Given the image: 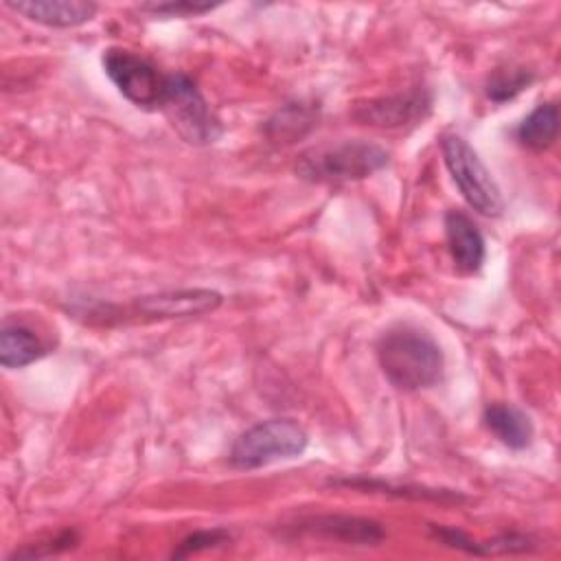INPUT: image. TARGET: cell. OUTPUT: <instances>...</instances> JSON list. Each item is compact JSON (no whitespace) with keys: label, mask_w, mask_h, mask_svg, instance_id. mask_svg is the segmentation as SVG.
Returning a JSON list of instances; mask_svg holds the SVG:
<instances>
[{"label":"cell","mask_w":561,"mask_h":561,"mask_svg":"<svg viewBox=\"0 0 561 561\" xmlns=\"http://www.w3.org/2000/svg\"><path fill=\"white\" fill-rule=\"evenodd\" d=\"M377 359L386 379L408 392L434 386L445 366L438 342L410 324L392 327L379 337Z\"/></svg>","instance_id":"6da1fadb"},{"label":"cell","mask_w":561,"mask_h":561,"mask_svg":"<svg viewBox=\"0 0 561 561\" xmlns=\"http://www.w3.org/2000/svg\"><path fill=\"white\" fill-rule=\"evenodd\" d=\"M388 164V151L368 140H342L305 151L296 162V175L316 184L364 180Z\"/></svg>","instance_id":"7a4b0ae2"},{"label":"cell","mask_w":561,"mask_h":561,"mask_svg":"<svg viewBox=\"0 0 561 561\" xmlns=\"http://www.w3.org/2000/svg\"><path fill=\"white\" fill-rule=\"evenodd\" d=\"M440 153L465 202L484 217H500L504 197L478 151L462 136L445 134L440 138Z\"/></svg>","instance_id":"3957f363"},{"label":"cell","mask_w":561,"mask_h":561,"mask_svg":"<svg viewBox=\"0 0 561 561\" xmlns=\"http://www.w3.org/2000/svg\"><path fill=\"white\" fill-rule=\"evenodd\" d=\"M307 449V432L294 419L259 421L237 436L228 460L237 469H259L296 458Z\"/></svg>","instance_id":"277c9868"},{"label":"cell","mask_w":561,"mask_h":561,"mask_svg":"<svg viewBox=\"0 0 561 561\" xmlns=\"http://www.w3.org/2000/svg\"><path fill=\"white\" fill-rule=\"evenodd\" d=\"M160 110L167 114L173 129L191 145H213L224 131L210 105L184 72L167 75Z\"/></svg>","instance_id":"5b68a950"},{"label":"cell","mask_w":561,"mask_h":561,"mask_svg":"<svg viewBox=\"0 0 561 561\" xmlns=\"http://www.w3.org/2000/svg\"><path fill=\"white\" fill-rule=\"evenodd\" d=\"M101 64L116 90L138 107H158L164 96L167 75H162L149 59L121 48L110 46L101 55Z\"/></svg>","instance_id":"8992f818"},{"label":"cell","mask_w":561,"mask_h":561,"mask_svg":"<svg viewBox=\"0 0 561 561\" xmlns=\"http://www.w3.org/2000/svg\"><path fill=\"white\" fill-rule=\"evenodd\" d=\"M432 110V94L425 88H414L408 92L370 99L353 107V118L362 125L399 129L405 125H416L425 121Z\"/></svg>","instance_id":"52a82bcc"},{"label":"cell","mask_w":561,"mask_h":561,"mask_svg":"<svg viewBox=\"0 0 561 561\" xmlns=\"http://www.w3.org/2000/svg\"><path fill=\"white\" fill-rule=\"evenodd\" d=\"M221 300V294L215 289H178L142 296L134 302V311L149 320L195 318L215 311Z\"/></svg>","instance_id":"ba28073f"},{"label":"cell","mask_w":561,"mask_h":561,"mask_svg":"<svg viewBox=\"0 0 561 561\" xmlns=\"http://www.w3.org/2000/svg\"><path fill=\"white\" fill-rule=\"evenodd\" d=\"M4 7L48 28H75L90 22L96 13V4L83 0H7Z\"/></svg>","instance_id":"9c48e42d"},{"label":"cell","mask_w":561,"mask_h":561,"mask_svg":"<svg viewBox=\"0 0 561 561\" xmlns=\"http://www.w3.org/2000/svg\"><path fill=\"white\" fill-rule=\"evenodd\" d=\"M298 530L307 535H318L333 541L355 543V546H375L383 539L381 524L362 517L348 515H316L298 522Z\"/></svg>","instance_id":"30bf717a"},{"label":"cell","mask_w":561,"mask_h":561,"mask_svg":"<svg viewBox=\"0 0 561 561\" xmlns=\"http://www.w3.org/2000/svg\"><path fill=\"white\" fill-rule=\"evenodd\" d=\"M445 239L449 254L460 272L473 274L482 267L486 245L482 232L478 230L471 217H467L460 210H449L445 215Z\"/></svg>","instance_id":"8fae6325"},{"label":"cell","mask_w":561,"mask_h":561,"mask_svg":"<svg viewBox=\"0 0 561 561\" xmlns=\"http://www.w3.org/2000/svg\"><path fill=\"white\" fill-rule=\"evenodd\" d=\"M484 427L508 449H526L533 443V421L513 403H489L482 412Z\"/></svg>","instance_id":"7c38bea8"},{"label":"cell","mask_w":561,"mask_h":561,"mask_svg":"<svg viewBox=\"0 0 561 561\" xmlns=\"http://www.w3.org/2000/svg\"><path fill=\"white\" fill-rule=\"evenodd\" d=\"M48 353L33 327L7 318L0 329V364L4 368H24Z\"/></svg>","instance_id":"4fadbf2b"},{"label":"cell","mask_w":561,"mask_h":561,"mask_svg":"<svg viewBox=\"0 0 561 561\" xmlns=\"http://www.w3.org/2000/svg\"><path fill=\"white\" fill-rule=\"evenodd\" d=\"M318 121V107L305 103H287L265 121V136L274 142L289 145L302 138Z\"/></svg>","instance_id":"5bb4252c"},{"label":"cell","mask_w":561,"mask_h":561,"mask_svg":"<svg viewBox=\"0 0 561 561\" xmlns=\"http://www.w3.org/2000/svg\"><path fill=\"white\" fill-rule=\"evenodd\" d=\"M519 145L533 151L548 149L559 136V105L548 101L539 103L515 129Z\"/></svg>","instance_id":"9a60e30c"},{"label":"cell","mask_w":561,"mask_h":561,"mask_svg":"<svg viewBox=\"0 0 561 561\" xmlns=\"http://www.w3.org/2000/svg\"><path fill=\"white\" fill-rule=\"evenodd\" d=\"M535 81L533 70H526L522 66H506L491 72L486 79L484 92L493 103H504L515 99L519 92L528 90V85Z\"/></svg>","instance_id":"2e32d148"},{"label":"cell","mask_w":561,"mask_h":561,"mask_svg":"<svg viewBox=\"0 0 561 561\" xmlns=\"http://www.w3.org/2000/svg\"><path fill=\"white\" fill-rule=\"evenodd\" d=\"M219 4L208 2H191V0H167V2H145L140 4V13H147L149 18H195L202 13H208L217 9Z\"/></svg>","instance_id":"e0dca14e"},{"label":"cell","mask_w":561,"mask_h":561,"mask_svg":"<svg viewBox=\"0 0 561 561\" xmlns=\"http://www.w3.org/2000/svg\"><path fill=\"white\" fill-rule=\"evenodd\" d=\"M228 541H230V535L224 528L195 530L180 541L173 557H188V554H195V552H202V550H208V548H215V546H221Z\"/></svg>","instance_id":"ac0fdd59"}]
</instances>
